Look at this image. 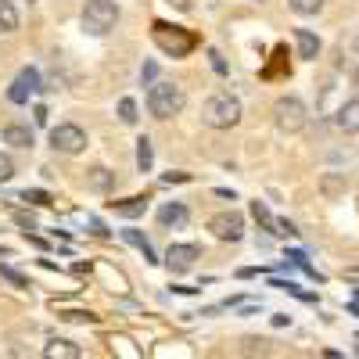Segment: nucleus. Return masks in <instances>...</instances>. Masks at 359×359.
Here are the masks:
<instances>
[{
    "mask_svg": "<svg viewBox=\"0 0 359 359\" xmlns=\"http://www.w3.org/2000/svg\"><path fill=\"white\" fill-rule=\"evenodd\" d=\"M151 40L169 57H187L194 50V43H198L194 33H187V29H180V25H169V22H155L151 25Z\"/></svg>",
    "mask_w": 359,
    "mask_h": 359,
    "instance_id": "obj_1",
    "label": "nucleus"
},
{
    "mask_svg": "<svg viewBox=\"0 0 359 359\" xmlns=\"http://www.w3.org/2000/svg\"><path fill=\"white\" fill-rule=\"evenodd\" d=\"M355 50H359V36H355Z\"/></svg>",
    "mask_w": 359,
    "mask_h": 359,
    "instance_id": "obj_39",
    "label": "nucleus"
},
{
    "mask_svg": "<svg viewBox=\"0 0 359 359\" xmlns=\"http://www.w3.org/2000/svg\"><path fill=\"white\" fill-rule=\"evenodd\" d=\"M208 57H212V69H216V72L223 76V72H226V62H223V54H219V50H208Z\"/></svg>",
    "mask_w": 359,
    "mask_h": 359,
    "instance_id": "obj_32",
    "label": "nucleus"
},
{
    "mask_svg": "<svg viewBox=\"0 0 359 359\" xmlns=\"http://www.w3.org/2000/svg\"><path fill=\"white\" fill-rule=\"evenodd\" d=\"M0 277H4L8 284H15V287H29V280L18 273V269H11V266H0Z\"/></svg>",
    "mask_w": 359,
    "mask_h": 359,
    "instance_id": "obj_26",
    "label": "nucleus"
},
{
    "mask_svg": "<svg viewBox=\"0 0 359 359\" xmlns=\"http://www.w3.org/2000/svg\"><path fill=\"white\" fill-rule=\"evenodd\" d=\"M291 8H294L298 15H316V11L323 8V0H291Z\"/></svg>",
    "mask_w": 359,
    "mask_h": 359,
    "instance_id": "obj_25",
    "label": "nucleus"
},
{
    "mask_svg": "<svg viewBox=\"0 0 359 359\" xmlns=\"http://www.w3.org/2000/svg\"><path fill=\"white\" fill-rule=\"evenodd\" d=\"M334 126H338L341 133H359V97H355V101H345V104L338 108Z\"/></svg>",
    "mask_w": 359,
    "mask_h": 359,
    "instance_id": "obj_11",
    "label": "nucleus"
},
{
    "mask_svg": "<svg viewBox=\"0 0 359 359\" xmlns=\"http://www.w3.org/2000/svg\"><path fill=\"white\" fill-rule=\"evenodd\" d=\"M294 43H298V57H306V62H313V57L320 54V40L309 33V29H298V33H294Z\"/></svg>",
    "mask_w": 359,
    "mask_h": 359,
    "instance_id": "obj_15",
    "label": "nucleus"
},
{
    "mask_svg": "<svg viewBox=\"0 0 359 359\" xmlns=\"http://www.w3.org/2000/svg\"><path fill=\"white\" fill-rule=\"evenodd\" d=\"M4 140L15 144V147H29V144H33V130H29V126H8Z\"/></svg>",
    "mask_w": 359,
    "mask_h": 359,
    "instance_id": "obj_19",
    "label": "nucleus"
},
{
    "mask_svg": "<svg viewBox=\"0 0 359 359\" xmlns=\"http://www.w3.org/2000/svg\"><path fill=\"white\" fill-rule=\"evenodd\" d=\"M151 162H155V155H151V140L140 137V140H137V169H140V172H151Z\"/></svg>",
    "mask_w": 359,
    "mask_h": 359,
    "instance_id": "obj_20",
    "label": "nucleus"
},
{
    "mask_svg": "<svg viewBox=\"0 0 359 359\" xmlns=\"http://www.w3.org/2000/svg\"><path fill=\"white\" fill-rule=\"evenodd\" d=\"M165 4H172L176 11H191L194 4H191V0H165Z\"/></svg>",
    "mask_w": 359,
    "mask_h": 359,
    "instance_id": "obj_34",
    "label": "nucleus"
},
{
    "mask_svg": "<svg viewBox=\"0 0 359 359\" xmlns=\"http://www.w3.org/2000/svg\"><path fill=\"white\" fill-rule=\"evenodd\" d=\"M86 184L94 187V191H108V187H111V172H108L104 165H94V169L86 172Z\"/></svg>",
    "mask_w": 359,
    "mask_h": 359,
    "instance_id": "obj_21",
    "label": "nucleus"
},
{
    "mask_svg": "<svg viewBox=\"0 0 359 359\" xmlns=\"http://www.w3.org/2000/svg\"><path fill=\"white\" fill-rule=\"evenodd\" d=\"M43 359H83V352H79V345L69 341V338H50V341L43 345Z\"/></svg>",
    "mask_w": 359,
    "mask_h": 359,
    "instance_id": "obj_10",
    "label": "nucleus"
},
{
    "mask_svg": "<svg viewBox=\"0 0 359 359\" xmlns=\"http://www.w3.org/2000/svg\"><path fill=\"white\" fill-rule=\"evenodd\" d=\"M50 144H54V151H62V155H79L86 147V133L72 123H62V126L50 130Z\"/></svg>",
    "mask_w": 359,
    "mask_h": 359,
    "instance_id": "obj_6",
    "label": "nucleus"
},
{
    "mask_svg": "<svg viewBox=\"0 0 359 359\" xmlns=\"http://www.w3.org/2000/svg\"><path fill=\"white\" fill-rule=\"evenodd\" d=\"M187 219H191V212H187V205H180V201L165 205L162 212H158V223L162 226H187Z\"/></svg>",
    "mask_w": 359,
    "mask_h": 359,
    "instance_id": "obj_14",
    "label": "nucleus"
},
{
    "mask_svg": "<svg viewBox=\"0 0 359 359\" xmlns=\"http://www.w3.org/2000/svg\"><path fill=\"white\" fill-rule=\"evenodd\" d=\"M241 355L245 359H266L269 355V341L266 338H245L241 341Z\"/></svg>",
    "mask_w": 359,
    "mask_h": 359,
    "instance_id": "obj_17",
    "label": "nucleus"
},
{
    "mask_svg": "<svg viewBox=\"0 0 359 359\" xmlns=\"http://www.w3.org/2000/svg\"><path fill=\"white\" fill-rule=\"evenodd\" d=\"M287 259H291L294 266H302V269H306V273H309V277H316V280H320V273H316V269L309 266V259H306V252H287Z\"/></svg>",
    "mask_w": 359,
    "mask_h": 359,
    "instance_id": "obj_28",
    "label": "nucleus"
},
{
    "mask_svg": "<svg viewBox=\"0 0 359 359\" xmlns=\"http://www.w3.org/2000/svg\"><path fill=\"white\" fill-rule=\"evenodd\" d=\"M118 22V8L111 0H86L83 4V33L90 36H108Z\"/></svg>",
    "mask_w": 359,
    "mask_h": 359,
    "instance_id": "obj_4",
    "label": "nucleus"
},
{
    "mask_svg": "<svg viewBox=\"0 0 359 359\" xmlns=\"http://www.w3.org/2000/svg\"><path fill=\"white\" fill-rule=\"evenodd\" d=\"M208 230H212L219 241H241L245 237V216L241 212H219L208 219Z\"/></svg>",
    "mask_w": 359,
    "mask_h": 359,
    "instance_id": "obj_7",
    "label": "nucleus"
},
{
    "mask_svg": "<svg viewBox=\"0 0 359 359\" xmlns=\"http://www.w3.org/2000/svg\"><path fill=\"white\" fill-rule=\"evenodd\" d=\"M18 29V11L11 0H0V33H15Z\"/></svg>",
    "mask_w": 359,
    "mask_h": 359,
    "instance_id": "obj_18",
    "label": "nucleus"
},
{
    "mask_svg": "<svg viewBox=\"0 0 359 359\" xmlns=\"http://www.w3.org/2000/svg\"><path fill=\"white\" fill-rule=\"evenodd\" d=\"M62 320H69V323H94L97 316L90 313V309H65V313H62Z\"/></svg>",
    "mask_w": 359,
    "mask_h": 359,
    "instance_id": "obj_24",
    "label": "nucleus"
},
{
    "mask_svg": "<svg viewBox=\"0 0 359 359\" xmlns=\"http://www.w3.org/2000/svg\"><path fill=\"white\" fill-rule=\"evenodd\" d=\"M352 83H355V90H359V65H355V72H352Z\"/></svg>",
    "mask_w": 359,
    "mask_h": 359,
    "instance_id": "obj_38",
    "label": "nucleus"
},
{
    "mask_svg": "<svg viewBox=\"0 0 359 359\" xmlns=\"http://www.w3.org/2000/svg\"><path fill=\"white\" fill-rule=\"evenodd\" d=\"M118 118H123L126 126L137 123V104H133V97H123V101H118Z\"/></svg>",
    "mask_w": 359,
    "mask_h": 359,
    "instance_id": "obj_22",
    "label": "nucleus"
},
{
    "mask_svg": "<svg viewBox=\"0 0 359 359\" xmlns=\"http://www.w3.org/2000/svg\"><path fill=\"white\" fill-rule=\"evenodd\" d=\"M345 172H323V180H320V194L327 198V201H338L341 194H345Z\"/></svg>",
    "mask_w": 359,
    "mask_h": 359,
    "instance_id": "obj_13",
    "label": "nucleus"
},
{
    "mask_svg": "<svg viewBox=\"0 0 359 359\" xmlns=\"http://www.w3.org/2000/svg\"><path fill=\"white\" fill-rule=\"evenodd\" d=\"M15 219H18V226H25V233H29V230H36V223H33V216H25V212H18Z\"/></svg>",
    "mask_w": 359,
    "mask_h": 359,
    "instance_id": "obj_33",
    "label": "nucleus"
},
{
    "mask_svg": "<svg viewBox=\"0 0 359 359\" xmlns=\"http://www.w3.org/2000/svg\"><path fill=\"white\" fill-rule=\"evenodd\" d=\"M36 90H40V72L36 69H22L18 79L11 83V90H8V101L11 104H25L29 97L36 94Z\"/></svg>",
    "mask_w": 359,
    "mask_h": 359,
    "instance_id": "obj_8",
    "label": "nucleus"
},
{
    "mask_svg": "<svg viewBox=\"0 0 359 359\" xmlns=\"http://www.w3.org/2000/svg\"><path fill=\"white\" fill-rule=\"evenodd\" d=\"M22 201H29V205H50V194L47 191H22Z\"/></svg>",
    "mask_w": 359,
    "mask_h": 359,
    "instance_id": "obj_27",
    "label": "nucleus"
},
{
    "mask_svg": "<svg viewBox=\"0 0 359 359\" xmlns=\"http://www.w3.org/2000/svg\"><path fill=\"white\" fill-rule=\"evenodd\" d=\"M184 86L176 83H151V90H147V108H151L155 118H172L184 111Z\"/></svg>",
    "mask_w": 359,
    "mask_h": 359,
    "instance_id": "obj_3",
    "label": "nucleus"
},
{
    "mask_svg": "<svg viewBox=\"0 0 359 359\" xmlns=\"http://www.w3.org/2000/svg\"><path fill=\"white\" fill-rule=\"evenodd\" d=\"M273 123L280 133H298V130H306V104L298 101V97H280L273 104Z\"/></svg>",
    "mask_w": 359,
    "mask_h": 359,
    "instance_id": "obj_5",
    "label": "nucleus"
},
{
    "mask_svg": "<svg viewBox=\"0 0 359 359\" xmlns=\"http://www.w3.org/2000/svg\"><path fill=\"white\" fill-rule=\"evenodd\" d=\"M287 323H291V316H284V313L273 316V327H287Z\"/></svg>",
    "mask_w": 359,
    "mask_h": 359,
    "instance_id": "obj_36",
    "label": "nucleus"
},
{
    "mask_svg": "<svg viewBox=\"0 0 359 359\" xmlns=\"http://www.w3.org/2000/svg\"><path fill=\"white\" fill-rule=\"evenodd\" d=\"M155 72H158L155 65H144V72H140V79H144V83H151V79H155Z\"/></svg>",
    "mask_w": 359,
    "mask_h": 359,
    "instance_id": "obj_35",
    "label": "nucleus"
},
{
    "mask_svg": "<svg viewBox=\"0 0 359 359\" xmlns=\"http://www.w3.org/2000/svg\"><path fill=\"white\" fill-rule=\"evenodd\" d=\"M273 233H280V237H294L298 230H294V223H287V219H277V226H273Z\"/></svg>",
    "mask_w": 359,
    "mask_h": 359,
    "instance_id": "obj_30",
    "label": "nucleus"
},
{
    "mask_svg": "<svg viewBox=\"0 0 359 359\" xmlns=\"http://www.w3.org/2000/svg\"><path fill=\"white\" fill-rule=\"evenodd\" d=\"M201 118H205V126H212V130H230V126L241 123V101L230 97V94H216V97L205 101Z\"/></svg>",
    "mask_w": 359,
    "mask_h": 359,
    "instance_id": "obj_2",
    "label": "nucleus"
},
{
    "mask_svg": "<svg viewBox=\"0 0 359 359\" xmlns=\"http://www.w3.org/2000/svg\"><path fill=\"white\" fill-rule=\"evenodd\" d=\"M11 176H15V162H11V155L0 151V184H8Z\"/></svg>",
    "mask_w": 359,
    "mask_h": 359,
    "instance_id": "obj_29",
    "label": "nucleus"
},
{
    "mask_svg": "<svg viewBox=\"0 0 359 359\" xmlns=\"http://www.w3.org/2000/svg\"><path fill=\"white\" fill-rule=\"evenodd\" d=\"M187 180H191L187 172H165V176H162V184H187Z\"/></svg>",
    "mask_w": 359,
    "mask_h": 359,
    "instance_id": "obj_31",
    "label": "nucleus"
},
{
    "mask_svg": "<svg viewBox=\"0 0 359 359\" xmlns=\"http://www.w3.org/2000/svg\"><path fill=\"white\" fill-rule=\"evenodd\" d=\"M201 252H198V245H169V252H165V266H169V273H187V269L194 266V259H198Z\"/></svg>",
    "mask_w": 359,
    "mask_h": 359,
    "instance_id": "obj_9",
    "label": "nucleus"
},
{
    "mask_svg": "<svg viewBox=\"0 0 359 359\" xmlns=\"http://www.w3.org/2000/svg\"><path fill=\"white\" fill-rule=\"evenodd\" d=\"M323 359H345V355H341V352H334V348H327V352H323Z\"/></svg>",
    "mask_w": 359,
    "mask_h": 359,
    "instance_id": "obj_37",
    "label": "nucleus"
},
{
    "mask_svg": "<svg viewBox=\"0 0 359 359\" xmlns=\"http://www.w3.org/2000/svg\"><path fill=\"white\" fill-rule=\"evenodd\" d=\"M252 216H255V219H259V223H262L266 230H273V226H277V219L269 216V208H266L262 201H252Z\"/></svg>",
    "mask_w": 359,
    "mask_h": 359,
    "instance_id": "obj_23",
    "label": "nucleus"
},
{
    "mask_svg": "<svg viewBox=\"0 0 359 359\" xmlns=\"http://www.w3.org/2000/svg\"><path fill=\"white\" fill-rule=\"evenodd\" d=\"M123 241H126V245H133V248H137V252H140L147 262H158V259H155V248H151V241H147V237H144L140 230H123Z\"/></svg>",
    "mask_w": 359,
    "mask_h": 359,
    "instance_id": "obj_16",
    "label": "nucleus"
},
{
    "mask_svg": "<svg viewBox=\"0 0 359 359\" xmlns=\"http://www.w3.org/2000/svg\"><path fill=\"white\" fill-rule=\"evenodd\" d=\"M147 194H137V198H126V201H111V208H115V216H123V219H137V216H144L147 212Z\"/></svg>",
    "mask_w": 359,
    "mask_h": 359,
    "instance_id": "obj_12",
    "label": "nucleus"
}]
</instances>
